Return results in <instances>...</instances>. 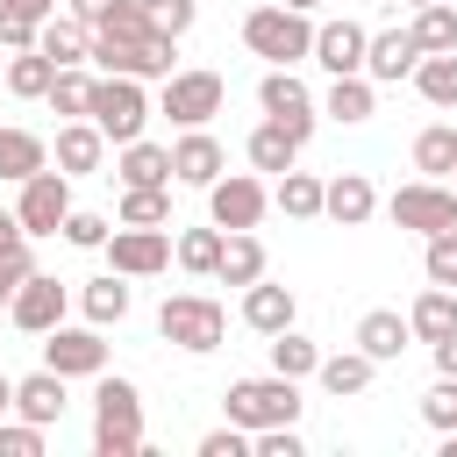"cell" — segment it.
Wrapping results in <instances>:
<instances>
[{
  "label": "cell",
  "mask_w": 457,
  "mask_h": 457,
  "mask_svg": "<svg viewBox=\"0 0 457 457\" xmlns=\"http://www.w3.org/2000/svg\"><path fill=\"white\" fill-rule=\"evenodd\" d=\"M300 378H278V371H264V378H228V393H221V421H236V428H271V421H300Z\"/></svg>",
  "instance_id": "3"
},
{
  "label": "cell",
  "mask_w": 457,
  "mask_h": 457,
  "mask_svg": "<svg viewBox=\"0 0 457 457\" xmlns=\"http://www.w3.org/2000/svg\"><path fill=\"white\" fill-rule=\"evenodd\" d=\"M414 64H421L414 29H378V36L364 43V79H371V86H400V79H414Z\"/></svg>",
  "instance_id": "17"
},
{
  "label": "cell",
  "mask_w": 457,
  "mask_h": 457,
  "mask_svg": "<svg viewBox=\"0 0 457 457\" xmlns=\"http://www.w3.org/2000/svg\"><path fill=\"white\" fill-rule=\"evenodd\" d=\"M0 414H14V378L0 371Z\"/></svg>",
  "instance_id": "53"
},
{
  "label": "cell",
  "mask_w": 457,
  "mask_h": 457,
  "mask_svg": "<svg viewBox=\"0 0 457 457\" xmlns=\"http://www.w3.org/2000/svg\"><path fill=\"white\" fill-rule=\"evenodd\" d=\"M93 71H121V79H171L179 71V43L171 36H93Z\"/></svg>",
  "instance_id": "6"
},
{
  "label": "cell",
  "mask_w": 457,
  "mask_h": 457,
  "mask_svg": "<svg viewBox=\"0 0 457 457\" xmlns=\"http://www.w3.org/2000/svg\"><path fill=\"white\" fill-rule=\"evenodd\" d=\"M286 7H300V14H314V7H321V0H286Z\"/></svg>",
  "instance_id": "55"
},
{
  "label": "cell",
  "mask_w": 457,
  "mask_h": 457,
  "mask_svg": "<svg viewBox=\"0 0 457 457\" xmlns=\"http://www.w3.org/2000/svg\"><path fill=\"white\" fill-rule=\"evenodd\" d=\"M386 214H393V228L443 236V228H457V193H450V179H407V186H393Z\"/></svg>",
  "instance_id": "9"
},
{
  "label": "cell",
  "mask_w": 457,
  "mask_h": 457,
  "mask_svg": "<svg viewBox=\"0 0 457 457\" xmlns=\"http://www.w3.org/2000/svg\"><path fill=\"white\" fill-rule=\"evenodd\" d=\"M414 43H421V57H436V50H457V0H428V7H414Z\"/></svg>",
  "instance_id": "39"
},
{
  "label": "cell",
  "mask_w": 457,
  "mask_h": 457,
  "mask_svg": "<svg viewBox=\"0 0 457 457\" xmlns=\"http://www.w3.org/2000/svg\"><path fill=\"white\" fill-rule=\"evenodd\" d=\"M321 186L328 179H314V171H278V186H271V207L286 214V221H321Z\"/></svg>",
  "instance_id": "30"
},
{
  "label": "cell",
  "mask_w": 457,
  "mask_h": 457,
  "mask_svg": "<svg viewBox=\"0 0 457 457\" xmlns=\"http://www.w3.org/2000/svg\"><path fill=\"white\" fill-rule=\"evenodd\" d=\"M407 343H414V328H407V314H393V307H371V314L357 321V350H364L371 364H393Z\"/></svg>",
  "instance_id": "26"
},
{
  "label": "cell",
  "mask_w": 457,
  "mask_h": 457,
  "mask_svg": "<svg viewBox=\"0 0 457 457\" xmlns=\"http://www.w3.org/2000/svg\"><path fill=\"white\" fill-rule=\"evenodd\" d=\"M100 250H107V271H121V278H157L171 264V236L164 228H136V221H114Z\"/></svg>",
  "instance_id": "12"
},
{
  "label": "cell",
  "mask_w": 457,
  "mask_h": 457,
  "mask_svg": "<svg viewBox=\"0 0 457 457\" xmlns=\"http://www.w3.org/2000/svg\"><path fill=\"white\" fill-rule=\"evenodd\" d=\"M157 86H164L157 93V114H171V129H207L221 114V100H228L221 71H207V64H186V71H171Z\"/></svg>",
  "instance_id": "7"
},
{
  "label": "cell",
  "mask_w": 457,
  "mask_h": 457,
  "mask_svg": "<svg viewBox=\"0 0 457 457\" xmlns=\"http://www.w3.org/2000/svg\"><path fill=\"white\" fill-rule=\"evenodd\" d=\"M107 228H114V221H107V214H93V207H71V214H64V228H57V236H64V243H71V250H100V243H107Z\"/></svg>",
  "instance_id": "42"
},
{
  "label": "cell",
  "mask_w": 457,
  "mask_h": 457,
  "mask_svg": "<svg viewBox=\"0 0 457 457\" xmlns=\"http://www.w3.org/2000/svg\"><path fill=\"white\" fill-rule=\"evenodd\" d=\"M450 193H457V164H450Z\"/></svg>",
  "instance_id": "56"
},
{
  "label": "cell",
  "mask_w": 457,
  "mask_h": 457,
  "mask_svg": "<svg viewBox=\"0 0 457 457\" xmlns=\"http://www.w3.org/2000/svg\"><path fill=\"white\" fill-rule=\"evenodd\" d=\"M157 336H164L171 350H186V357H207V350H221L228 314H221V300H207V293H171V300L157 307Z\"/></svg>",
  "instance_id": "5"
},
{
  "label": "cell",
  "mask_w": 457,
  "mask_h": 457,
  "mask_svg": "<svg viewBox=\"0 0 457 457\" xmlns=\"http://www.w3.org/2000/svg\"><path fill=\"white\" fill-rule=\"evenodd\" d=\"M257 107H264V121H278L286 136H314V121H321V107H314V93H307V79L293 71V64H264V79H257Z\"/></svg>",
  "instance_id": "8"
},
{
  "label": "cell",
  "mask_w": 457,
  "mask_h": 457,
  "mask_svg": "<svg viewBox=\"0 0 457 457\" xmlns=\"http://www.w3.org/2000/svg\"><path fill=\"white\" fill-rule=\"evenodd\" d=\"M221 171H228V150H221L207 129H179V136H171V186H200V193H207Z\"/></svg>",
  "instance_id": "16"
},
{
  "label": "cell",
  "mask_w": 457,
  "mask_h": 457,
  "mask_svg": "<svg viewBox=\"0 0 457 457\" xmlns=\"http://www.w3.org/2000/svg\"><path fill=\"white\" fill-rule=\"evenodd\" d=\"M64 314H71V286H57V271H29L14 286V300H7V321L21 336H50Z\"/></svg>",
  "instance_id": "13"
},
{
  "label": "cell",
  "mask_w": 457,
  "mask_h": 457,
  "mask_svg": "<svg viewBox=\"0 0 457 457\" xmlns=\"http://www.w3.org/2000/svg\"><path fill=\"white\" fill-rule=\"evenodd\" d=\"M7 243H21V221H14V207H0V250Z\"/></svg>",
  "instance_id": "51"
},
{
  "label": "cell",
  "mask_w": 457,
  "mask_h": 457,
  "mask_svg": "<svg viewBox=\"0 0 457 457\" xmlns=\"http://www.w3.org/2000/svg\"><path fill=\"white\" fill-rule=\"evenodd\" d=\"M29 43H36V21H29L21 7L0 0V50H29Z\"/></svg>",
  "instance_id": "48"
},
{
  "label": "cell",
  "mask_w": 457,
  "mask_h": 457,
  "mask_svg": "<svg viewBox=\"0 0 457 457\" xmlns=\"http://www.w3.org/2000/svg\"><path fill=\"white\" fill-rule=\"evenodd\" d=\"M214 278H221V286L264 278V243H257V228H221V264H214Z\"/></svg>",
  "instance_id": "28"
},
{
  "label": "cell",
  "mask_w": 457,
  "mask_h": 457,
  "mask_svg": "<svg viewBox=\"0 0 457 457\" xmlns=\"http://www.w3.org/2000/svg\"><path fill=\"white\" fill-rule=\"evenodd\" d=\"M114 221H136V228H171V186H121Z\"/></svg>",
  "instance_id": "36"
},
{
  "label": "cell",
  "mask_w": 457,
  "mask_h": 457,
  "mask_svg": "<svg viewBox=\"0 0 457 457\" xmlns=\"http://www.w3.org/2000/svg\"><path fill=\"white\" fill-rule=\"evenodd\" d=\"M50 79H57V64H50L36 43H29V50H7V93H14V100H43Z\"/></svg>",
  "instance_id": "35"
},
{
  "label": "cell",
  "mask_w": 457,
  "mask_h": 457,
  "mask_svg": "<svg viewBox=\"0 0 457 457\" xmlns=\"http://www.w3.org/2000/svg\"><path fill=\"white\" fill-rule=\"evenodd\" d=\"M129 300H136V293H129V278H121V271H100V278H86V286H79V314H86L93 328L129 321Z\"/></svg>",
  "instance_id": "25"
},
{
  "label": "cell",
  "mask_w": 457,
  "mask_h": 457,
  "mask_svg": "<svg viewBox=\"0 0 457 457\" xmlns=\"http://www.w3.org/2000/svg\"><path fill=\"white\" fill-rule=\"evenodd\" d=\"M414 93L436 107V114H457V50H436L414 64Z\"/></svg>",
  "instance_id": "33"
},
{
  "label": "cell",
  "mask_w": 457,
  "mask_h": 457,
  "mask_svg": "<svg viewBox=\"0 0 457 457\" xmlns=\"http://www.w3.org/2000/svg\"><path fill=\"white\" fill-rule=\"evenodd\" d=\"M114 179H121V186H171V143H150V136L121 143Z\"/></svg>",
  "instance_id": "24"
},
{
  "label": "cell",
  "mask_w": 457,
  "mask_h": 457,
  "mask_svg": "<svg viewBox=\"0 0 457 457\" xmlns=\"http://www.w3.org/2000/svg\"><path fill=\"white\" fill-rule=\"evenodd\" d=\"M64 7H71V14L86 21V29H100V21H107V14H114L121 0H64Z\"/></svg>",
  "instance_id": "50"
},
{
  "label": "cell",
  "mask_w": 457,
  "mask_h": 457,
  "mask_svg": "<svg viewBox=\"0 0 457 457\" xmlns=\"http://www.w3.org/2000/svg\"><path fill=\"white\" fill-rule=\"evenodd\" d=\"M143 14H150V29H157V36H171V43H179V36L200 21V0H143Z\"/></svg>",
  "instance_id": "41"
},
{
  "label": "cell",
  "mask_w": 457,
  "mask_h": 457,
  "mask_svg": "<svg viewBox=\"0 0 457 457\" xmlns=\"http://www.w3.org/2000/svg\"><path fill=\"white\" fill-rule=\"evenodd\" d=\"M50 164V143L36 136V129H0V179L7 186H21L29 171H43Z\"/></svg>",
  "instance_id": "32"
},
{
  "label": "cell",
  "mask_w": 457,
  "mask_h": 457,
  "mask_svg": "<svg viewBox=\"0 0 457 457\" xmlns=\"http://www.w3.org/2000/svg\"><path fill=\"white\" fill-rule=\"evenodd\" d=\"M29 271H36V250H29V236H21V243H7V250H0V307L14 300V286H21Z\"/></svg>",
  "instance_id": "46"
},
{
  "label": "cell",
  "mask_w": 457,
  "mask_h": 457,
  "mask_svg": "<svg viewBox=\"0 0 457 457\" xmlns=\"http://www.w3.org/2000/svg\"><path fill=\"white\" fill-rule=\"evenodd\" d=\"M421 271H428V286H457V228L428 236V257H421Z\"/></svg>",
  "instance_id": "45"
},
{
  "label": "cell",
  "mask_w": 457,
  "mask_h": 457,
  "mask_svg": "<svg viewBox=\"0 0 457 457\" xmlns=\"http://www.w3.org/2000/svg\"><path fill=\"white\" fill-rule=\"evenodd\" d=\"M143 386L121 371L93 378V457H143Z\"/></svg>",
  "instance_id": "1"
},
{
  "label": "cell",
  "mask_w": 457,
  "mask_h": 457,
  "mask_svg": "<svg viewBox=\"0 0 457 457\" xmlns=\"http://www.w3.org/2000/svg\"><path fill=\"white\" fill-rule=\"evenodd\" d=\"M407 7H428V0H407Z\"/></svg>",
  "instance_id": "57"
},
{
  "label": "cell",
  "mask_w": 457,
  "mask_h": 457,
  "mask_svg": "<svg viewBox=\"0 0 457 457\" xmlns=\"http://www.w3.org/2000/svg\"><path fill=\"white\" fill-rule=\"evenodd\" d=\"M407 328H414V343L450 336V328H457V286H421L414 307H407Z\"/></svg>",
  "instance_id": "29"
},
{
  "label": "cell",
  "mask_w": 457,
  "mask_h": 457,
  "mask_svg": "<svg viewBox=\"0 0 457 457\" xmlns=\"http://www.w3.org/2000/svg\"><path fill=\"white\" fill-rule=\"evenodd\" d=\"M64 386H71V378H64V371H50V364H43V371H29V378H14V414H21V421H36V428H57V421H64V407H71V393H64Z\"/></svg>",
  "instance_id": "18"
},
{
  "label": "cell",
  "mask_w": 457,
  "mask_h": 457,
  "mask_svg": "<svg viewBox=\"0 0 457 457\" xmlns=\"http://www.w3.org/2000/svg\"><path fill=\"white\" fill-rule=\"evenodd\" d=\"M200 457H250V428H236V421L207 428V436H200Z\"/></svg>",
  "instance_id": "47"
},
{
  "label": "cell",
  "mask_w": 457,
  "mask_h": 457,
  "mask_svg": "<svg viewBox=\"0 0 457 457\" xmlns=\"http://www.w3.org/2000/svg\"><path fill=\"white\" fill-rule=\"evenodd\" d=\"M428 357H436V371H443V378H457V328H450V336H436V343H428Z\"/></svg>",
  "instance_id": "49"
},
{
  "label": "cell",
  "mask_w": 457,
  "mask_h": 457,
  "mask_svg": "<svg viewBox=\"0 0 457 457\" xmlns=\"http://www.w3.org/2000/svg\"><path fill=\"white\" fill-rule=\"evenodd\" d=\"M421 421H428L436 436H443V428H457V378H443V371H436V386L421 393Z\"/></svg>",
  "instance_id": "43"
},
{
  "label": "cell",
  "mask_w": 457,
  "mask_h": 457,
  "mask_svg": "<svg viewBox=\"0 0 457 457\" xmlns=\"http://www.w3.org/2000/svg\"><path fill=\"white\" fill-rule=\"evenodd\" d=\"M264 350H271V371H278V378H314V364H321V343H307L300 328L264 336Z\"/></svg>",
  "instance_id": "37"
},
{
  "label": "cell",
  "mask_w": 457,
  "mask_h": 457,
  "mask_svg": "<svg viewBox=\"0 0 457 457\" xmlns=\"http://www.w3.org/2000/svg\"><path fill=\"white\" fill-rule=\"evenodd\" d=\"M293 321H300L293 286H271V278H250V286H243V328H250V336H278V328H293Z\"/></svg>",
  "instance_id": "20"
},
{
  "label": "cell",
  "mask_w": 457,
  "mask_h": 457,
  "mask_svg": "<svg viewBox=\"0 0 457 457\" xmlns=\"http://www.w3.org/2000/svg\"><path fill=\"white\" fill-rule=\"evenodd\" d=\"M43 364L50 371H64V378H100L107 371V336L93 328V321H57L50 336H43Z\"/></svg>",
  "instance_id": "14"
},
{
  "label": "cell",
  "mask_w": 457,
  "mask_h": 457,
  "mask_svg": "<svg viewBox=\"0 0 457 457\" xmlns=\"http://www.w3.org/2000/svg\"><path fill=\"white\" fill-rule=\"evenodd\" d=\"M43 100H50V114L79 121V114H86V100H93V71H86V64H64V71L50 79V93H43Z\"/></svg>",
  "instance_id": "40"
},
{
  "label": "cell",
  "mask_w": 457,
  "mask_h": 457,
  "mask_svg": "<svg viewBox=\"0 0 457 457\" xmlns=\"http://www.w3.org/2000/svg\"><path fill=\"white\" fill-rule=\"evenodd\" d=\"M321 214H328L336 228H364V221L378 214V186H371L364 171H336V179L321 186Z\"/></svg>",
  "instance_id": "19"
},
{
  "label": "cell",
  "mask_w": 457,
  "mask_h": 457,
  "mask_svg": "<svg viewBox=\"0 0 457 457\" xmlns=\"http://www.w3.org/2000/svg\"><path fill=\"white\" fill-rule=\"evenodd\" d=\"M314 378H321V393L350 400V393H364V386L378 378V364H371L364 350H336V357H321V364H314Z\"/></svg>",
  "instance_id": "31"
},
{
  "label": "cell",
  "mask_w": 457,
  "mask_h": 457,
  "mask_svg": "<svg viewBox=\"0 0 457 457\" xmlns=\"http://www.w3.org/2000/svg\"><path fill=\"white\" fill-rule=\"evenodd\" d=\"M36 50H43L57 71H64V64H86V57H93V29H86L71 7H57V14L36 21Z\"/></svg>",
  "instance_id": "21"
},
{
  "label": "cell",
  "mask_w": 457,
  "mask_h": 457,
  "mask_svg": "<svg viewBox=\"0 0 457 457\" xmlns=\"http://www.w3.org/2000/svg\"><path fill=\"white\" fill-rule=\"evenodd\" d=\"M243 43H250V57H264V64H307L314 21H307L300 7H286V0H271V7H250V14H243Z\"/></svg>",
  "instance_id": "4"
},
{
  "label": "cell",
  "mask_w": 457,
  "mask_h": 457,
  "mask_svg": "<svg viewBox=\"0 0 457 457\" xmlns=\"http://www.w3.org/2000/svg\"><path fill=\"white\" fill-rule=\"evenodd\" d=\"M0 457H43V428L21 414H0Z\"/></svg>",
  "instance_id": "44"
},
{
  "label": "cell",
  "mask_w": 457,
  "mask_h": 457,
  "mask_svg": "<svg viewBox=\"0 0 457 457\" xmlns=\"http://www.w3.org/2000/svg\"><path fill=\"white\" fill-rule=\"evenodd\" d=\"M264 214H271L264 171H221V179L207 186V221H214V228H257Z\"/></svg>",
  "instance_id": "11"
},
{
  "label": "cell",
  "mask_w": 457,
  "mask_h": 457,
  "mask_svg": "<svg viewBox=\"0 0 457 457\" xmlns=\"http://www.w3.org/2000/svg\"><path fill=\"white\" fill-rule=\"evenodd\" d=\"M86 121L121 150L150 129V86L143 79H121V71H93V100H86Z\"/></svg>",
  "instance_id": "2"
},
{
  "label": "cell",
  "mask_w": 457,
  "mask_h": 457,
  "mask_svg": "<svg viewBox=\"0 0 457 457\" xmlns=\"http://www.w3.org/2000/svg\"><path fill=\"white\" fill-rule=\"evenodd\" d=\"M364 43H371V29L364 21H350V14H336V21H314V64L328 71V79H343V71H364Z\"/></svg>",
  "instance_id": "15"
},
{
  "label": "cell",
  "mask_w": 457,
  "mask_h": 457,
  "mask_svg": "<svg viewBox=\"0 0 457 457\" xmlns=\"http://www.w3.org/2000/svg\"><path fill=\"white\" fill-rule=\"evenodd\" d=\"M314 107H321L336 129H357V121H371V114H378V86H371L364 71H343V79H328V93H321Z\"/></svg>",
  "instance_id": "23"
},
{
  "label": "cell",
  "mask_w": 457,
  "mask_h": 457,
  "mask_svg": "<svg viewBox=\"0 0 457 457\" xmlns=\"http://www.w3.org/2000/svg\"><path fill=\"white\" fill-rule=\"evenodd\" d=\"M7 7H21L29 21H43V14H57V0H7Z\"/></svg>",
  "instance_id": "52"
},
{
  "label": "cell",
  "mask_w": 457,
  "mask_h": 457,
  "mask_svg": "<svg viewBox=\"0 0 457 457\" xmlns=\"http://www.w3.org/2000/svg\"><path fill=\"white\" fill-rule=\"evenodd\" d=\"M64 214H71V179H64L57 164H43V171H29V179L14 186V221H21V236H57Z\"/></svg>",
  "instance_id": "10"
},
{
  "label": "cell",
  "mask_w": 457,
  "mask_h": 457,
  "mask_svg": "<svg viewBox=\"0 0 457 457\" xmlns=\"http://www.w3.org/2000/svg\"><path fill=\"white\" fill-rule=\"evenodd\" d=\"M171 264L193 271V278H214V264H221V228H214V221H207V228H179V236H171Z\"/></svg>",
  "instance_id": "34"
},
{
  "label": "cell",
  "mask_w": 457,
  "mask_h": 457,
  "mask_svg": "<svg viewBox=\"0 0 457 457\" xmlns=\"http://www.w3.org/2000/svg\"><path fill=\"white\" fill-rule=\"evenodd\" d=\"M443 457H457V428H443Z\"/></svg>",
  "instance_id": "54"
},
{
  "label": "cell",
  "mask_w": 457,
  "mask_h": 457,
  "mask_svg": "<svg viewBox=\"0 0 457 457\" xmlns=\"http://www.w3.org/2000/svg\"><path fill=\"white\" fill-rule=\"evenodd\" d=\"M450 164H457V121H428L414 136V171L421 179H450Z\"/></svg>",
  "instance_id": "38"
},
{
  "label": "cell",
  "mask_w": 457,
  "mask_h": 457,
  "mask_svg": "<svg viewBox=\"0 0 457 457\" xmlns=\"http://www.w3.org/2000/svg\"><path fill=\"white\" fill-rule=\"evenodd\" d=\"M300 150H307V143H300V136H286L278 121H257V129H250V143H243L250 171H271V179H278V171H293V164H300Z\"/></svg>",
  "instance_id": "27"
},
{
  "label": "cell",
  "mask_w": 457,
  "mask_h": 457,
  "mask_svg": "<svg viewBox=\"0 0 457 457\" xmlns=\"http://www.w3.org/2000/svg\"><path fill=\"white\" fill-rule=\"evenodd\" d=\"M50 157H57V171H64V179H86V171H100V164H107V136H100L86 114H79V121H57Z\"/></svg>",
  "instance_id": "22"
}]
</instances>
